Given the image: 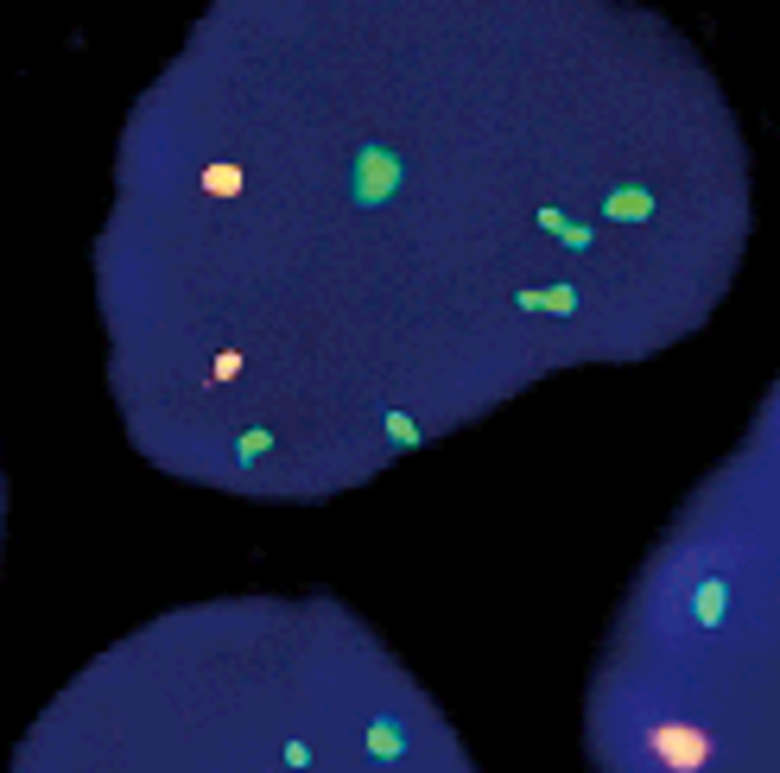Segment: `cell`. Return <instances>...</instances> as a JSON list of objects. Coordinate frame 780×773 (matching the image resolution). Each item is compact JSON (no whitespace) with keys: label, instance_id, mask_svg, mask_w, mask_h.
<instances>
[{"label":"cell","instance_id":"cell-3","mask_svg":"<svg viewBox=\"0 0 780 773\" xmlns=\"http://www.w3.org/2000/svg\"><path fill=\"white\" fill-rule=\"evenodd\" d=\"M241 374V356H216V381H236Z\"/></svg>","mask_w":780,"mask_h":773},{"label":"cell","instance_id":"cell-1","mask_svg":"<svg viewBox=\"0 0 780 773\" xmlns=\"http://www.w3.org/2000/svg\"><path fill=\"white\" fill-rule=\"evenodd\" d=\"M647 754H654L666 773H698V768H711V736H704L698 723L661 716V723H647Z\"/></svg>","mask_w":780,"mask_h":773},{"label":"cell","instance_id":"cell-2","mask_svg":"<svg viewBox=\"0 0 780 773\" xmlns=\"http://www.w3.org/2000/svg\"><path fill=\"white\" fill-rule=\"evenodd\" d=\"M204 191H210V197H236L241 172H236V165H210V172H204Z\"/></svg>","mask_w":780,"mask_h":773}]
</instances>
